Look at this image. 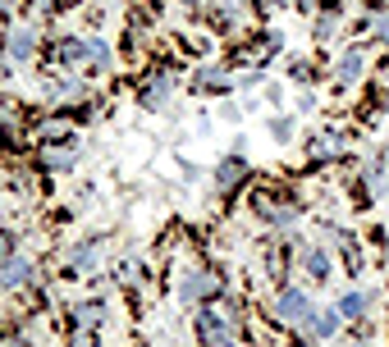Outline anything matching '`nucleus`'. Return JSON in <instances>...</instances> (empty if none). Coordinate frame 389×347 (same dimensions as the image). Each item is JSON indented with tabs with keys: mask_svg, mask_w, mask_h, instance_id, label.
Returning a JSON list of instances; mask_svg holds the SVG:
<instances>
[{
	"mask_svg": "<svg viewBox=\"0 0 389 347\" xmlns=\"http://www.w3.org/2000/svg\"><path fill=\"white\" fill-rule=\"evenodd\" d=\"M357 347H362V343H357Z\"/></svg>",
	"mask_w": 389,
	"mask_h": 347,
	"instance_id": "obj_10",
	"label": "nucleus"
},
{
	"mask_svg": "<svg viewBox=\"0 0 389 347\" xmlns=\"http://www.w3.org/2000/svg\"><path fill=\"white\" fill-rule=\"evenodd\" d=\"M307 270L316 274V279H325V274H330V256H325L321 247H311V251H307Z\"/></svg>",
	"mask_w": 389,
	"mask_h": 347,
	"instance_id": "obj_3",
	"label": "nucleus"
},
{
	"mask_svg": "<svg viewBox=\"0 0 389 347\" xmlns=\"http://www.w3.org/2000/svg\"><path fill=\"white\" fill-rule=\"evenodd\" d=\"M362 65H367V60H362L357 51H348L344 60H339V78H362Z\"/></svg>",
	"mask_w": 389,
	"mask_h": 347,
	"instance_id": "obj_4",
	"label": "nucleus"
},
{
	"mask_svg": "<svg viewBox=\"0 0 389 347\" xmlns=\"http://www.w3.org/2000/svg\"><path fill=\"white\" fill-rule=\"evenodd\" d=\"M60 55H65V60H78V55H83V46H78V42H65V46H60Z\"/></svg>",
	"mask_w": 389,
	"mask_h": 347,
	"instance_id": "obj_7",
	"label": "nucleus"
},
{
	"mask_svg": "<svg viewBox=\"0 0 389 347\" xmlns=\"http://www.w3.org/2000/svg\"><path fill=\"white\" fill-rule=\"evenodd\" d=\"M211 347H233V343H224V338H215V343H211Z\"/></svg>",
	"mask_w": 389,
	"mask_h": 347,
	"instance_id": "obj_9",
	"label": "nucleus"
},
{
	"mask_svg": "<svg viewBox=\"0 0 389 347\" xmlns=\"http://www.w3.org/2000/svg\"><path fill=\"white\" fill-rule=\"evenodd\" d=\"M10 51H14V55H19V60H23V55L33 51V33H14V42H10Z\"/></svg>",
	"mask_w": 389,
	"mask_h": 347,
	"instance_id": "obj_6",
	"label": "nucleus"
},
{
	"mask_svg": "<svg viewBox=\"0 0 389 347\" xmlns=\"http://www.w3.org/2000/svg\"><path fill=\"white\" fill-rule=\"evenodd\" d=\"M380 37H385V42H389V19H385V23H380Z\"/></svg>",
	"mask_w": 389,
	"mask_h": 347,
	"instance_id": "obj_8",
	"label": "nucleus"
},
{
	"mask_svg": "<svg viewBox=\"0 0 389 347\" xmlns=\"http://www.w3.org/2000/svg\"><path fill=\"white\" fill-rule=\"evenodd\" d=\"M334 325H339V315H311V311H307V329H311L316 338H330Z\"/></svg>",
	"mask_w": 389,
	"mask_h": 347,
	"instance_id": "obj_2",
	"label": "nucleus"
},
{
	"mask_svg": "<svg viewBox=\"0 0 389 347\" xmlns=\"http://www.w3.org/2000/svg\"><path fill=\"white\" fill-rule=\"evenodd\" d=\"M279 315H289V320L302 315V320H307V297H302V293H284V297H279Z\"/></svg>",
	"mask_w": 389,
	"mask_h": 347,
	"instance_id": "obj_1",
	"label": "nucleus"
},
{
	"mask_svg": "<svg viewBox=\"0 0 389 347\" xmlns=\"http://www.w3.org/2000/svg\"><path fill=\"white\" fill-rule=\"evenodd\" d=\"M339 311H344V315H353V320H357V315L367 311V297H362V293H348L344 302H339Z\"/></svg>",
	"mask_w": 389,
	"mask_h": 347,
	"instance_id": "obj_5",
	"label": "nucleus"
}]
</instances>
